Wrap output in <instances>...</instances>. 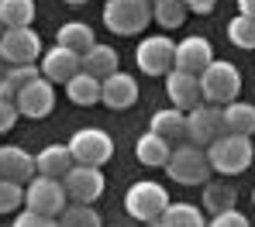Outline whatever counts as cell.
Listing matches in <instances>:
<instances>
[{"label":"cell","instance_id":"6da1fadb","mask_svg":"<svg viewBox=\"0 0 255 227\" xmlns=\"http://www.w3.org/2000/svg\"><path fill=\"white\" fill-rule=\"evenodd\" d=\"M255 148L249 135H231L224 131L221 138H214L207 145V162H211V172H221V176H238L252 165Z\"/></svg>","mask_w":255,"mask_h":227},{"label":"cell","instance_id":"7a4b0ae2","mask_svg":"<svg viewBox=\"0 0 255 227\" xmlns=\"http://www.w3.org/2000/svg\"><path fill=\"white\" fill-rule=\"evenodd\" d=\"M197 83H200V96H204V103H217V107H224V103L238 100L242 73H238V66H231V62H224V59H214L211 66L197 76Z\"/></svg>","mask_w":255,"mask_h":227},{"label":"cell","instance_id":"3957f363","mask_svg":"<svg viewBox=\"0 0 255 227\" xmlns=\"http://www.w3.org/2000/svg\"><path fill=\"white\" fill-rule=\"evenodd\" d=\"M104 24L114 35H141L152 24V0H107Z\"/></svg>","mask_w":255,"mask_h":227},{"label":"cell","instance_id":"277c9868","mask_svg":"<svg viewBox=\"0 0 255 227\" xmlns=\"http://www.w3.org/2000/svg\"><path fill=\"white\" fill-rule=\"evenodd\" d=\"M166 172H169V179L179 182V186H204V182L211 179L207 151L197 148V145H179L176 151H169Z\"/></svg>","mask_w":255,"mask_h":227},{"label":"cell","instance_id":"5b68a950","mask_svg":"<svg viewBox=\"0 0 255 227\" xmlns=\"http://www.w3.org/2000/svg\"><path fill=\"white\" fill-rule=\"evenodd\" d=\"M169 203L172 200H169V193H166V186H162V182H152V179L134 182L125 193V210L134 221H145V224L159 221V214H162Z\"/></svg>","mask_w":255,"mask_h":227},{"label":"cell","instance_id":"8992f818","mask_svg":"<svg viewBox=\"0 0 255 227\" xmlns=\"http://www.w3.org/2000/svg\"><path fill=\"white\" fill-rule=\"evenodd\" d=\"M69 155H73V162L76 165H107L111 162V155H114V138L107 135V131H100V128H80L76 135L69 138Z\"/></svg>","mask_w":255,"mask_h":227},{"label":"cell","instance_id":"52a82bcc","mask_svg":"<svg viewBox=\"0 0 255 227\" xmlns=\"http://www.w3.org/2000/svg\"><path fill=\"white\" fill-rule=\"evenodd\" d=\"M69 196H66V186L62 179H52V176H35V179L24 182V207L35 210V214H48V217H59L66 210Z\"/></svg>","mask_w":255,"mask_h":227},{"label":"cell","instance_id":"ba28073f","mask_svg":"<svg viewBox=\"0 0 255 227\" xmlns=\"http://www.w3.org/2000/svg\"><path fill=\"white\" fill-rule=\"evenodd\" d=\"M42 55V38L38 31L28 28H3L0 35V59L7 66H24V62H38Z\"/></svg>","mask_w":255,"mask_h":227},{"label":"cell","instance_id":"9c48e42d","mask_svg":"<svg viewBox=\"0 0 255 227\" xmlns=\"http://www.w3.org/2000/svg\"><path fill=\"white\" fill-rule=\"evenodd\" d=\"M224 135V117H221V107L217 103H197V107H190L186 110V138H190V145H197V148H207L214 138Z\"/></svg>","mask_w":255,"mask_h":227},{"label":"cell","instance_id":"30bf717a","mask_svg":"<svg viewBox=\"0 0 255 227\" xmlns=\"http://www.w3.org/2000/svg\"><path fill=\"white\" fill-rule=\"evenodd\" d=\"M14 107H17V117H28V121H42L55 110V83H48L45 76L31 79L28 86H21L14 96Z\"/></svg>","mask_w":255,"mask_h":227},{"label":"cell","instance_id":"8fae6325","mask_svg":"<svg viewBox=\"0 0 255 227\" xmlns=\"http://www.w3.org/2000/svg\"><path fill=\"white\" fill-rule=\"evenodd\" d=\"M172 52H176V42L169 35H148L134 48V62L145 76H166L172 69Z\"/></svg>","mask_w":255,"mask_h":227},{"label":"cell","instance_id":"7c38bea8","mask_svg":"<svg viewBox=\"0 0 255 227\" xmlns=\"http://www.w3.org/2000/svg\"><path fill=\"white\" fill-rule=\"evenodd\" d=\"M62 186H66V196L73 203H97L104 196V172L97 165H73L66 176H62Z\"/></svg>","mask_w":255,"mask_h":227},{"label":"cell","instance_id":"4fadbf2b","mask_svg":"<svg viewBox=\"0 0 255 227\" xmlns=\"http://www.w3.org/2000/svg\"><path fill=\"white\" fill-rule=\"evenodd\" d=\"M211 62H214V48H211L207 38L190 35V38L176 42V52H172V69H183V73H190V76H200Z\"/></svg>","mask_w":255,"mask_h":227},{"label":"cell","instance_id":"5bb4252c","mask_svg":"<svg viewBox=\"0 0 255 227\" xmlns=\"http://www.w3.org/2000/svg\"><path fill=\"white\" fill-rule=\"evenodd\" d=\"M100 103L104 107H111V110H128V107H134L138 103V83H134V76H128V73H111V76H104L100 79Z\"/></svg>","mask_w":255,"mask_h":227},{"label":"cell","instance_id":"9a60e30c","mask_svg":"<svg viewBox=\"0 0 255 227\" xmlns=\"http://www.w3.org/2000/svg\"><path fill=\"white\" fill-rule=\"evenodd\" d=\"M38 73H42L48 83H69L76 73H80V55L69 52V48L55 45L38 55Z\"/></svg>","mask_w":255,"mask_h":227},{"label":"cell","instance_id":"2e32d148","mask_svg":"<svg viewBox=\"0 0 255 227\" xmlns=\"http://www.w3.org/2000/svg\"><path fill=\"white\" fill-rule=\"evenodd\" d=\"M35 155H28L24 148L17 145H0V179H10V182H24L35 179Z\"/></svg>","mask_w":255,"mask_h":227},{"label":"cell","instance_id":"e0dca14e","mask_svg":"<svg viewBox=\"0 0 255 227\" xmlns=\"http://www.w3.org/2000/svg\"><path fill=\"white\" fill-rule=\"evenodd\" d=\"M166 93H169L172 107H179V110H190V107H197V103L204 100L197 76H190V73H183V69H169V73H166Z\"/></svg>","mask_w":255,"mask_h":227},{"label":"cell","instance_id":"ac0fdd59","mask_svg":"<svg viewBox=\"0 0 255 227\" xmlns=\"http://www.w3.org/2000/svg\"><path fill=\"white\" fill-rule=\"evenodd\" d=\"M169 151H172V145L166 138L152 135V131H145V135L134 141V158H138L141 165H148V169H166Z\"/></svg>","mask_w":255,"mask_h":227},{"label":"cell","instance_id":"d6986e66","mask_svg":"<svg viewBox=\"0 0 255 227\" xmlns=\"http://www.w3.org/2000/svg\"><path fill=\"white\" fill-rule=\"evenodd\" d=\"M73 165H76V162H73V155H69L66 145H48V148H42V151L35 155V172H38V176L62 179Z\"/></svg>","mask_w":255,"mask_h":227},{"label":"cell","instance_id":"ffe728a7","mask_svg":"<svg viewBox=\"0 0 255 227\" xmlns=\"http://www.w3.org/2000/svg\"><path fill=\"white\" fill-rule=\"evenodd\" d=\"M148 131L166 138V141H186V110H179V107H162V110H155Z\"/></svg>","mask_w":255,"mask_h":227},{"label":"cell","instance_id":"44dd1931","mask_svg":"<svg viewBox=\"0 0 255 227\" xmlns=\"http://www.w3.org/2000/svg\"><path fill=\"white\" fill-rule=\"evenodd\" d=\"M221 117H224V131L231 135H255V103L245 100H231L221 107Z\"/></svg>","mask_w":255,"mask_h":227},{"label":"cell","instance_id":"7402d4cb","mask_svg":"<svg viewBox=\"0 0 255 227\" xmlns=\"http://www.w3.org/2000/svg\"><path fill=\"white\" fill-rule=\"evenodd\" d=\"M118 52L111 45H97L93 48H86L83 55H80V69L83 73H90V76H97V79H104V76H111V73H118Z\"/></svg>","mask_w":255,"mask_h":227},{"label":"cell","instance_id":"603a6c76","mask_svg":"<svg viewBox=\"0 0 255 227\" xmlns=\"http://www.w3.org/2000/svg\"><path fill=\"white\" fill-rule=\"evenodd\" d=\"M55 45L69 48V52H76V55H83L86 48L97 45V35H93V28L83 24V21H69V24H62V28L55 31Z\"/></svg>","mask_w":255,"mask_h":227},{"label":"cell","instance_id":"cb8c5ba5","mask_svg":"<svg viewBox=\"0 0 255 227\" xmlns=\"http://www.w3.org/2000/svg\"><path fill=\"white\" fill-rule=\"evenodd\" d=\"M152 224L155 227H207V221H204L200 207H193V203H169L159 214V221H152Z\"/></svg>","mask_w":255,"mask_h":227},{"label":"cell","instance_id":"d4e9b609","mask_svg":"<svg viewBox=\"0 0 255 227\" xmlns=\"http://www.w3.org/2000/svg\"><path fill=\"white\" fill-rule=\"evenodd\" d=\"M66 96H69L76 107H93V103H100V79L80 69V73L66 83Z\"/></svg>","mask_w":255,"mask_h":227},{"label":"cell","instance_id":"484cf974","mask_svg":"<svg viewBox=\"0 0 255 227\" xmlns=\"http://www.w3.org/2000/svg\"><path fill=\"white\" fill-rule=\"evenodd\" d=\"M31 21H35V0H0L3 28H28Z\"/></svg>","mask_w":255,"mask_h":227},{"label":"cell","instance_id":"4316f807","mask_svg":"<svg viewBox=\"0 0 255 227\" xmlns=\"http://www.w3.org/2000/svg\"><path fill=\"white\" fill-rule=\"evenodd\" d=\"M152 21H155L162 31H176V28L186 21L183 0H152Z\"/></svg>","mask_w":255,"mask_h":227},{"label":"cell","instance_id":"83f0119b","mask_svg":"<svg viewBox=\"0 0 255 227\" xmlns=\"http://www.w3.org/2000/svg\"><path fill=\"white\" fill-rule=\"evenodd\" d=\"M59 227H100V214L93 210V203H66Z\"/></svg>","mask_w":255,"mask_h":227},{"label":"cell","instance_id":"f1b7e54d","mask_svg":"<svg viewBox=\"0 0 255 227\" xmlns=\"http://www.w3.org/2000/svg\"><path fill=\"white\" fill-rule=\"evenodd\" d=\"M238 200L235 186H224V182H204V207L211 214H221V210H231Z\"/></svg>","mask_w":255,"mask_h":227},{"label":"cell","instance_id":"f546056e","mask_svg":"<svg viewBox=\"0 0 255 227\" xmlns=\"http://www.w3.org/2000/svg\"><path fill=\"white\" fill-rule=\"evenodd\" d=\"M228 38H231V45H235V48L252 52V48H255V17L238 14V17L228 24Z\"/></svg>","mask_w":255,"mask_h":227},{"label":"cell","instance_id":"4dcf8cb0","mask_svg":"<svg viewBox=\"0 0 255 227\" xmlns=\"http://www.w3.org/2000/svg\"><path fill=\"white\" fill-rule=\"evenodd\" d=\"M24 203V186L10 179H0V214H14Z\"/></svg>","mask_w":255,"mask_h":227},{"label":"cell","instance_id":"1f68e13d","mask_svg":"<svg viewBox=\"0 0 255 227\" xmlns=\"http://www.w3.org/2000/svg\"><path fill=\"white\" fill-rule=\"evenodd\" d=\"M10 227H59V217H48V214H35V210H28V207H24V214H17Z\"/></svg>","mask_w":255,"mask_h":227},{"label":"cell","instance_id":"d6a6232c","mask_svg":"<svg viewBox=\"0 0 255 227\" xmlns=\"http://www.w3.org/2000/svg\"><path fill=\"white\" fill-rule=\"evenodd\" d=\"M207 227H252V221L242 214V210H221V214H214V221Z\"/></svg>","mask_w":255,"mask_h":227},{"label":"cell","instance_id":"836d02e7","mask_svg":"<svg viewBox=\"0 0 255 227\" xmlns=\"http://www.w3.org/2000/svg\"><path fill=\"white\" fill-rule=\"evenodd\" d=\"M14 124H17V107H14V100L0 96V135H7Z\"/></svg>","mask_w":255,"mask_h":227},{"label":"cell","instance_id":"e575fe53","mask_svg":"<svg viewBox=\"0 0 255 227\" xmlns=\"http://www.w3.org/2000/svg\"><path fill=\"white\" fill-rule=\"evenodd\" d=\"M183 7L190 14H211L214 7H217V0H183Z\"/></svg>","mask_w":255,"mask_h":227},{"label":"cell","instance_id":"d590c367","mask_svg":"<svg viewBox=\"0 0 255 227\" xmlns=\"http://www.w3.org/2000/svg\"><path fill=\"white\" fill-rule=\"evenodd\" d=\"M238 14H245V17H255V0H238Z\"/></svg>","mask_w":255,"mask_h":227},{"label":"cell","instance_id":"8d00e7d4","mask_svg":"<svg viewBox=\"0 0 255 227\" xmlns=\"http://www.w3.org/2000/svg\"><path fill=\"white\" fill-rule=\"evenodd\" d=\"M3 73H7V62H3V59H0V79H3Z\"/></svg>","mask_w":255,"mask_h":227},{"label":"cell","instance_id":"74e56055","mask_svg":"<svg viewBox=\"0 0 255 227\" xmlns=\"http://www.w3.org/2000/svg\"><path fill=\"white\" fill-rule=\"evenodd\" d=\"M66 3H69V7H80V3H86V0H66Z\"/></svg>","mask_w":255,"mask_h":227},{"label":"cell","instance_id":"f35d334b","mask_svg":"<svg viewBox=\"0 0 255 227\" xmlns=\"http://www.w3.org/2000/svg\"><path fill=\"white\" fill-rule=\"evenodd\" d=\"M252 203H255V189H252Z\"/></svg>","mask_w":255,"mask_h":227},{"label":"cell","instance_id":"ab89813d","mask_svg":"<svg viewBox=\"0 0 255 227\" xmlns=\"http://www.w3.org/2000/svg\"><path fill=\"white\" fill-rule=\"evenodd\" d=\"M0 35H3V24H0Z\"/></svg>","mask_w":255,"mask_h":227}]
</instances>
